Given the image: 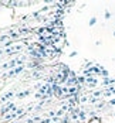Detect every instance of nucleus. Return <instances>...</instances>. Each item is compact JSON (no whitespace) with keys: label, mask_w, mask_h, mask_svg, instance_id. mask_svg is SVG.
<instances>
[{"label":"nucleus","mask_w":115,"mask_h":123,"mask_svg":"<svg viewBox=\"0 0 115 123\" xmlns=\"http://www.w3.org/2000/svg\"><path fill=\"white\" fill-rule=\"evenodd\" d=\"M95 21H97V18H95V17H92V18L89 20V25H94V23H95Z\"/></svg>","instance_id":"obj_1"},{"label":"nucleus","mask_w":115,"mask_h":123,"mask_svg":"<svg viewBox=\"0 0 115 123\" xmlns=\"http://www.w3.org/2000/svg\"><path fill=\"white\" fill-rule=\"evenodd\" d=\"M109 17H111V13L107 12V13H105V18H109Z\"/></svg>","instance_id":"obj_2"}]
</instances>
